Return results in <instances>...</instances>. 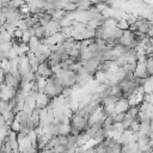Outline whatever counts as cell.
I'll use <instances>...</instances> for the list:
<instances>
[{"mask_svg": "<svg viewBox=\"0 0 153 153\" xmlns=\"http://www.w3.org/2000/svg\"><path fill=\"white\" fill-rule=\"evenodd\" d=\"M36 74H37L38 76H41V78H44V79H48L50 75L54 74L53 71H51L50 65L48 63V60L41 62V63L37 66V68H36Z\"/></svg>", "mask_w": 153, "mask_h": 153, "instance_id": "obj_1", "label": "cell"}, {"mask_svg": "<svg viewBox=\"0 0 153 153\" xmlns=\"http://www.w3.org/2000/svg\"><path fill=\"white\" fill-rule=\"evenodd\" d=\"M17 93V90H14L13 87L6 85L4 81L0 82V98L4 100H10L12 99Z\"/></svg>", "mask_w": 153, "mask_h": 153, "instance_id": "obj_2", "label": "cell"}, {"mask_svg": "<svg viewBox=\"0 0 153 153\" xmlns=\"http://www.w3.org/2000/svg\"><path fill=\"white\" fill-rule=\"evenodd\" d=\"M39 44H41V41H39L37 37L31 36V37H30V39H29V42H27L29 50H30V51H32V53H35V51L38 49V45H39Z\"/></svg>", "mask_w": 153, "mask_h": 153, "instance_id": "obj_3", "label": "cell"}, {"mask_svg": "<svg viewBox=\"0 0 153 153\" xmlns=\"http://www.w3.org/2000/svg\"><path fill=\"white\" fill-rule=\"evenodd\" d=\"M5 22H6V18H5V14H4V12L0 10V26H2L4 24H5Z\"/></svg>", "mask_w": 153, "mask_h": 153, "instance_id": "obj_4", "label": "cell"}, {"mask_svg": "<svg viewBox=\"0 0 153 153\" xmlns=\"http://www.w3.org/2000/svg\"><path fill=\"white\" fill-rule=\"evenodd\" d=\"M8 2H10V0H0V8L8 6Z\"/></svg>", "mask_w": 153, "mask_h": 153, "instance_id": "obj_5", "label": "cell"}, {"mask_svg": "<svg viewBox=\"0 0 153 153\" xmlns=\"http://www.w3.org/2000/svg\"><path fill=\"white\" fill-rule=\"evenodd\" d=\"M82 153H94V148H93V147H90V148H84Z\"/></svg>", "mask_w": 153, "mask_h": 153, "instance_id": "obj_6", "label": "cell"}]
</instances>
